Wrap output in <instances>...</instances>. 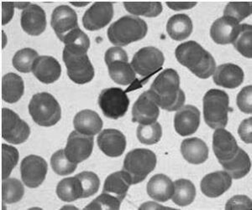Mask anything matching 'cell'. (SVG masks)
<instances>
[{"label": "cell", "mask_w": 252, "mask_h": 210, "mask_svg": "<svg viewBox=\"0 0 252 210\" xmlns=\"http://www.w3.org/2000/svg\"><path fill=\"white\" fill-rule=\"evenodd\" d=\"M148 27L145 20L135 16H124L112 24L108 29L109 41L120 47L145 38Z\"/></svg>", "instance_id": "cell-3"}, {"label": "cell", "mask_w": 252, "mask_h": 210, "mask_svg": "<svg viewBox=\"0 0 252 210\" xmlns=\"http://www.w3.org/2000/svg\"><path fill=\"white\" fill-rule=\"evenodd\" d=\"M94 148V136H87L73 131L70 133L66 148V158L74 163H80L89 158Z\"/></svg>", "instance_id": "cell-13"}, {"label": "cell", "mask_w": 252, "mask_h": 210, "mask_svg": "<svg viewBox=\"0 0 252 210\" xmlns=\"http://www.w3.org/2000/svg\"><path fill=\"white\" fill-rule=\"evenodd\" d=\"M175 55L181 65L201 79H208L215 73L216 63L212 54L193 40L177 47Z\"/></svg>", "instance_id": "cell-2"}, {"label": "cell", "mask_w": 252, "mask_h": 210, "mask_svg": "<svg viewBox=\"0 0 252 210\" xmlns=\"http://www.w3.org/2000/svg\"><path fill=\"white\" fill-rule=\"evenodd\" d=\"M32 119L41 127L56 125L62 117V110L58 101L52 95L41 92L34 95L29 104Z\"/></svg>", "instance_id": "cell-5"}, {"label": "cell", "mask_w": 252, "mask_h": 210, "mask_svg": "<svg viewBox=\"0 0 252 210\" xmlns=\"http://www.w3.org/2000/svg\"><path fill=\"white\" fill-rule=\"evenodd\" d=\"M225 209L226 210L252 209V200L246 195H236L227 202Z\"/></svg>", "instance_id": "cell-46"}, {"label": "cell", "mask_w": 252, "mask_h": 210, "mask_svg": "<svg viewBox=\"0 0 252 210\" xmlns=\"http://www.w3.org/2000/svg\"><path fill=\"white\" fill-rule=\"evenodd\" d=\"M204 117L207 125L213 129L224 128L228 123V114L232 111L229 107V98L225 91L211 89L204 95Z\"/></svg>", "instance_id": "cell-4"}, {"label": "cell", "mask_w": 252, "mask_h": 210, "mask_svg": "<svg viewBox=\"0 0 252 210\" xmlns=\"http://www.w3.org/2000/svg\"><path fill=\"white\" fill-rule=\"evenodd\" d=\"M147 193L156 201H168L174 193V184L165 174H156L150 179L146 187Z\"/></svg>", "instance_id": "cell-25"}, {"label": "cell", "mask_w": 252, "mask_h": 210, "mask_svg": "<svg viewBox=\"0 0 252 210\" xmlns=\"http://www.w3.org/2000/svg\"><path fill=\"white\" fill-rule=\"evenodd\" d=\"M137 138L140 142L146 145L158 143L162 136V128L160 123L154 122L151 125L138 126L136 131Z\"/></svg>", "instance_id": "cell-38"}, {"label": "cell", "mask_w": 252, "mask_h": 210, "mask_svg": "<svg viewBox=\"0 0 252 210\" xmlns=\"http://www.w3.org/2000/svg\"><path fill=\"white\" fill-rule=\"evenodd\" d=\"M122 202L116 197L109 193H102L101 195L93 200L85 210H120Z\"/></svg>", "instance_id": "cell-44"}, {"label": "cell", "mask_w": 252, "mask_h": 210, "mask_svg": "<svg viewBox=\"0 0 252 210\" xmlns=\"http://www.w3.org/2000/svg\"><path fill=\"white\" fill-rule=\"evenodd\" d=\"M98 105L105 117L117 120L124 117L128 111L129 99L122 89L111 87L101 91Z\"/></svg>", "instance_id": "cell-9"}, {"label": "cell", "mask_w": 252, "mask_h": 210, "mask_svg": "<svg viewBox=\"0 0 252 210\" xmlns=\"http://www.w3.org/2000/svg\"><path fill=\"white\" fill-rule=\"evenodd\" d=\"M63 58L67 70V76L73 82L83 85L94 79V68L88 54L75 53L64 48Z\"/></svg>", "instance_id": "cell-8"}, {"label": "cell", "mask_w": 252, "mask_h": 210, "mask_svg": "<svg viewBox=\"0 0 252 210\" xmlns=\"http://www.w3.org/2000/svg\"><path fill=\"white\" fill-rule=\"evenodd\" d=\"M197 3H166V5L169 7L170 9L173 10H184V9H190L193 8Z\"/></svg>", "instance_id": "cell-49"}, {"label": "cell", "mask_w": 252, "mask_h": 210, "mask_svg": "<svg viewBox=\"0 0 252 210\" xmlns=\"http://www.w3.org/2000/svg\"><path fill=\"white\" fill-rule=\"evenodd\" d=\"M51 165L55 173L61 175L66 176L73 173L77 169V163L71 162L65 154V151L59 150L56 152L51 158Z\"/></svg>", "instance_id": "cell-40"}, {"label": "cell", "mask_w": 252, "mask_h": 210, "mask_svg": "<svg viewBox=\"0 0 252 210\" xmlns=\"http://www.w3.org/2000/svg\"><path fill=\"white\" fill-rule=\"evenodd\" d=\"M164 61V54L160 50L148 46L135 53L130 65L135 73L141 77L149 78L162 68Z\"/></svg>", "instance_id": "cell-10"}, {"label": "cell", "mask_w": 252, "mask_h": 210, "mask_svg": "<svg viewBox=\"0 0 252 210\" xmlns=\"http://www.w3.org/2000/svg\"><path fill=\"white\" fill-rule=\"evenodd\" d=\"M30 127L15 111L2 109V137L12 144H21L29 138Z\"/></svg>", "instance_id": "cell-11"}, {"label": "cell", "mask_w": 252, "mask_h": 210, "mask_svg": "<svg viewBox=\"0 0 252 210\" xmlns=\"http://www.w3.org/2000/svg\"><path fill=\"white\" fill-rule=\"evenodd\" d=\"M25 91L23 79L15 73H8L2 79V99L7 103H15Z\"/></svg>", "instance_id": "cell-31"}, {"label": "cell", "mask_w": 252, "mask_h": 210, "mask_svg": "<svg viewBox=\"0 0 252 210\" xmlns=\"http://www.w3.org/2000/svg\"><path fill=\"white\" fill-rule=\"evenodd\" d=\"M15 3H2V25H7L15 13Z\"/></svg>", "instance_id": "cell-48"}, {"label": "cell", "mask_w": 252, "mask_h": 210, "mask_svg": "<svg viewBox=\"0 0 252 210\" xmlns=\"http://www.w3.org/2000/svg\"><path fill=\"white\" fill-rule=\"evenodd\" d=\"M126 10L134 14L145 17H157L162 12V4L159 2L150 3H124Z\"/></svg>", "instance_id": "cell-36"}, {"label": "cell", "mask_w": 252, "mask_h": 210, "mask_svg": "<svg viewBox=\"0 0 252 210\" xmlns=\"http://www.w3.org/2000/svg\"><path fill=\"white\" fill-rule=\"evenodd\" d=\"M72 5L77 6V7H83L89 4V3H71Z\"/></svg>", "instance_id": "cell-50"}, {"label": "cell", "mask_w": 252, "mask_h": 210, "mask_svg": "<svg viewBox=\"0 0 252 210\" xmlns=\"http://www.w3.org/2000/svg\"><path fill=\"white\" fill-rule=\"evenodd\" d=\"M48 170L45 159L36 155L25 158L20 164L21 179L28 187L35 188L44 182Z\"/></svg>", "instance_id": "cell-12"}, {"label": "cell", "mask_w": 252, "mask_h": 210, "mask_svg": "<svg viewBox=\"0 0 252 210\" xmlns=\"http://www.w3.org/2000/svg\"><path fill=\"white\" fill-rule=\"evenodd\" d=\"M113 16V3L96 2L85 12L83 17V25L89 31H95L108 26Z\"/></svg>", "instance_id": "cell-14"}, {"label": "cell", "mask_w": 252, "mask_h": 210, "mask_svg": "<svg viewBox=\"0 0 252 210\" xmlns=\"http://www.w3.org/2000/svg\"><path fill=\"white\" fill-rule=\"evenodd\" d=\"M97 142L103 154L111 158L121 156L126 150V136L116 129H105L101 131L97 136Z\"/></svg>", "instance_id": "cell-20"}, {"label": "cell", "mask_w": 252, "mask_h": 210, "mask_svg": "<svg viewBox=\"0 0 252 210\" xmlns=\"http://www.w3.org/2000/svg\"><path fill=\"white\" fill-rule=\"evenodd\" d=\"M224 171L234 179H242L247 176L251 170L252 162L248 154L241 148L237 154L229 161L220 162Z\"/></svg>", "instance_id": "cell-30"}, {"label": "cell", "mask_w": 252, "mask_h": 210, "mask_svg": "<svg viewBox=\"0 0 252 210\" xmlns=\"http://www.w3.org/2000/svg\"><path fill=\"white\" fill-rule=\"evenodd\" d=\"M232 178L225 171H217L207 174L201 181V191L209 198H218L229 190Z\"/></svg>", "instance_id": "cell-22"}, {"label": "cell", "mask_w": 252, "mask_h": 210, "mask_svg": "<svg viewBox=\"0 0 252 210\" xmlns=\"http://www.w3.org/2000/svg\"><path fill=\"white\" fill-rule=\"evenodd\" d=\"M244 71L240 66L231 63L223 64L215 69L214 82L221 87L235 89L243 83Z\"/></svg>", "instance_id": "cell-24"}, {"label": "cell", "mask_w": 252, "mask_h": 210, "mask_svg": "<svg viewBox=\"0 0 252 210\" xmlns=\"http://www.w3.org/2000/svg\"><path fill=\"white\" fill-rule=\"evenodd\" d=\"M199 125L200 111L194 105H184L175 115V130L180 136H190L195 133Z\"/></svg>", "instance_id": "cell-18"}, {"label": "cell", "mask_w": 252, "mask_h": 210, "mask_svg": "<svg viewBox=\"0 0 252 210\" xmlns=\"http://www.w3.org/2000/svg\"><path fill=\"white\" fill-rule=\"evenodd\" d=\"M51 25L61 41H63L69 33L79 28L78 15L71 7L67 5L58 6L54 9Z\"/></svg>", "instance_id": "cell-16"}, {"label": "cell", "mask_w": 252, "mask_h": 210, "mask_svg": "<svg viewBox=\"0 0 252 210\" xmlns=\"http://www.w3.org/2000/svg\"><path fill=\"white\" fill-rule=\"evenodd\" d=\"M76 176L80 180L83 187V199L94 195L99 189L100 180L96 173L86 171L77 174Z\"/></svg>", "instance_id": "cell-42"}, {"label": "cell", "mask_w": 252, "mask_h": 210, "mask_svg": "<svg viewBox=\"0 0 252 210\" xmlns=\"http://www.w3.org/2000/svg\"><path fill=\"white\" fill-rule=\"evenodd\" d=\"M130 185H132L130 178L125 171L115 172L107 177L103 185V193L111 194L122 202L126 198Z\"/></svg>", "instance_id": "cell-28"}, {"label": "cell", "mask_w": 252, "mask_h": 210, "mask_svg": "<svg viewBox=\"0 0 252 210\" xmlns=\"http://www.w3.org/2000/svg\"><path fill=\"white\" fill-rule=\"evenodd\" d=\"M73 125L79 133L94 136L102 130L103 121L96 111L83 110L75 116Z\"/></svg>", "instance_id": "cell-26"}, {"label": "cell", "mask_w": 252, "mask_h": 210, "mask_svg": "<svg viewBox=\"0 0 252 210\" xmlns=\"http://www.w3.org/2000/svg\"><path fill=\"white\" fill-rule=\"evenodd\" d=\"M20 25L26 33L32 36H38L46 29V13L37 4H31L22 12Z\"/></svg>", "instance_id": "cell-21"}, {"label": "cell", "mask_w": 252, "mask_h": 210, "mask_svg": "<svg viewBox=\"0 0 252 210\" xmlns=\"http://www.w3.org/2000/svg\"><path fill=\"white\" fill-rule=\"evenodd\" d=\"M241 25L236 20L223 16L213 24L210 28V36L219 45L233 44L241 32Z\"/></svg>", "instance_id": "cell-17"}, {"label": "cell", "mask_w": 252, "mask_h": 210, "mask_svg": "<svg viewBox=\"0 0 252 210\" xmlns=\"http://www.w3.org/2000/svg\"><path fill=\"white\" fill-rule=\"evenodd\" d=\"M196 197V188L188 179H178L174 182V193L172 199L175 205L185 207L191 205Z\"/></svg>", "instance_id": "cell-33"}, {"label": "cell", "mask_w": 252, "mask_h": 210, "mask_svg": "<svg viewBox=\"0 0 252 210\" xmlns=\"http://www.w3.org/2000/svg\"><path fill=\"white\" fill-rule=\"evenodd\" d=\"M38 57L37 52L33 49H22L15 53L13 58V66L20 72L29 73L32 71L33 65Z\"/></svg>", "instance_id": "cell-37"}, {"label": "cell", "mask_w": 252, "mask_h": 210, "mask_svg": "<svg viewBox=\"0 0 252 210\" xmlns=\"http://www.w3.org/2000/svg\"><path fill=\"white\" fill-rule=\"evenodd\" d=\"M149 91L158 106L166 111H178L185 103V94L180 88V77L173 69H166L158 75Z\"/></svg>", "instance_id": "cell-1"}, {"label": "cell", "mask_w": 252, "mask_h": 210, "mask_svg": "<svg viewBox=\"0 0 252 210\" xmlns=\"http://www.w3.org/2000/svg\"><path fill=\"white\" fill-rule=\"evenodd\" d=\"M58 198L64 202H73L83 199V187L78 177L66 178L59 182L57 186Z\"/></svg>", "instance_id": "cell-32"}, {"label": "cell", "mask_w": 252, "mask_h": 210, "mask_svg": "<svg viewBox=\"0 0 252 210\" xmlns=\"http://www.w3.org/2000/svg\"><path fill=\"white\" fill-rule=\"evenodd\" d=\"M252 26L244 24L241 25V32L233 42V46L243 56L251 59L252 57Z\"/></svg>", "instance_id": "cell-39"}, {"label": "cell", "mask_w": 252, "mask_h": 210, "mask_svg": "<svg viewBox=\"0 0 252 210\" xmlns=\"http://www.w3.org/2000/svg\"><path fill=\"white\" fill-rule=\"evenodd\" d=\"M157 166L156 154L146 148H136L129 152L124 160L123 170L131 180L132 184L143 182Z\"/></svg>", "instance_id": "cell-6"}, {"label": "cell", "mask_w": 252, "mask_h": 210, "mask_svg": "<svg viewBox=\"0 0 252 210\" xmlns=\"http://www.w3.org/2000/svg\"><path fill=\"white\" fill-rule=\"evenodd\" d=\"M63 42L65 44V49L75 53L87 54L90 47V40L89 36L80 28H76L69 33L64 38Z\"/></svg>", "instance_id": "cell-34"}, {"label": "cell", "mask_w": 252, "mask_h": 210, "mask_svg": "<svg viewBox=\"0 0 252 210\" xmlns=\"http://www.w3.org/2000/svg\"><path fill=\"white\" fill-rule=\"evenodd\" d=\"M252 14V3H239L230 2L227 4L223 10V16L232 18L238 23L241 22L246 18L249 17Z\"/></svg>", "instance_id": "cell-43"}, {"label": "cell", "mask_w": 252, "mask_h": 210, "mask_svg": "<svg viewBox=\"0 0 252 210\" xmlns=\"http://www.w3.org/2000/svg\"><path fill=\"white\" fill-rule=\"evenodd\" d=\"M239 148L232 134L223 128L216 129L213 136V149L220 163L233 158Z\"/></svg>", "instance_id": "cell-19"}, {"label": "cell", "mask_w": 252, "mask_h": 210, "mask_svg": "<svg viewBox=\"0 0 252 210\" xmlns=\"http://www.w3.org/2000/svg\"><path fill=\"white\" fill-rule=\"evenodd\" d=\"M181 153L184 159L192 164L204 163L209 158V148L203 140L192 137L184 140Z\"/></svg>", "instance_id": "cell-27"}, {"label": "cell", "mask_w": 252, "mask_h": 210, "mask_svg": "<svg viewBox=\"0 0 252 210\" xmlns=\"http://www.w3.org/2000/svg\"><path fill=\"white\" fill-rule=\"evenodd\" d=\"M32 72L40 82L52 84L60 78L62 67L57 59L42 55L34 61Z\"/></svg>", "instance_id": "cell-23"}, {"label": "cell", "mask_w": 252, "mask_h": 210, "mask_svg": "<svg viewBox=\"0 0 252 210\" xmlns=\"http://www.w3.org/2000/svg\"><path fill=\"white\" fill-rule=\"evenodd\" d=\"M192 22L189 15L175 14L166 24V31L172 40L181 41L186 40L192 32Z\"/></svg>", "instance_id": "cell-29"}, {"label": "cell", "mask_w": 252, "mask_h": 210, "mask_svg": "<svg viewBox=\"0 0 252 210\" xmlns=\"http://www.w3.org/2000/svg\"><path fill=\"white\" fill-rule=\"evenodd\" d=\"M159 115V106L149 91L141 94L132 107V122H138L141 125H151L154 123Z\"/></svg>", "instance_id": "cell-15"}, {"label": "cell", "mask_w": 252, "mask_h": 210, "mask_svg": "<svg viewBox=\"0 0 252 210\" xmlns=\"http://www.w3.org/2000/svg\"><path fill=\"white\" fill-rule=\"evenodd\" d=\"M19 152L16 148L7 144H2V179L9 178L12 170L19 161Z\"/></svg>", "instance_id": "cell-41"}, {"label": "cell", "mask_w": 252, "mask_h": 210, "mask_svg": "<svg viewBox=\"0 0 252 210\" xmlns=\"http://www.w3.org/2000/svg\"><path fill=\"white\" fill-rule=\"evenodd\" d=\"M252 118L249 117L248 119L244 120L241 122L238 129V133L241 136V140L248 144L252 142Z\"/></svg>", "instance_id": "cell-47"}, {"label": "cell", "mask_w": 252, "mask_h": 210, "mask_svg": "<svg viewBox=\"0 0 252 210\" xmlns=\"http://www.w3.org/2000/svg\"><path fill=\"white\" fill-rule=\"evenodd\" d=\"M252 86L248 85L244 87L237 96V105L244 113L252 114Z\"/></svg>", "instance_id": "cell-45"}, {"label": "cell", "mask_w": 252, "mask_h": 210, "mask_svg": "<svg viewBox=\"0 0 252 210\" xmlns=\"http://www.w3.org/2000/svg\"><path fill=\"white\" fill-rule=\"evenodd\" d=\"M104 60L109 69V77L119 85H130L136 79L135 72L129 64L128 55L121 47H111L107 51Z\"/></svg>", "instance_id": "cell-7"}, {"label": "cell", "mask_w": 252, "mask_h": 210, "mask_svg": "<svg viewBox=\"0 0 252 210\" xmlns=\"http://www.w3.org/2000/svg\"><path fill=\"white\" fill-rule=\"evenodd\" d=\"M25 188L20 180L7 179L2 183V200L4 204L11 205L20 201L24 196Z\"/></svg>", "instance_id": "cell-35"}]
</instances>
